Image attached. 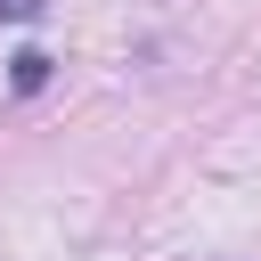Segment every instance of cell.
<instances>
[{
    "instance_id": "cell-1",
    "label": "cell",
    "mask_w": 261,
    "mask_h": 261,
    "mask_svg": "<svg viewBox=\"0 0 261 261\" xmlns=\"http://www.w3.org/2000/svg\"><path fill=\"white\" fill-rule=\"evenodd\" d=\"M41 82H49V57L24 49V57H16V90H41Z\"/></svg>"
},
{
    "instance_id": "cell-2",
    "label": "cell",
    "mask_w": 261,
    "mask_h": 261,
    "mask_svg": "<svg viewBox=\"0 0 261 261\" xmlns=\"http://www.w3.org/2000/svg\"><path fill=\"white\" fill-rule=\"evenodd\" d=\"M24 16H41V0H0V24H24Z\"/></svg>"
}]
</instances>
